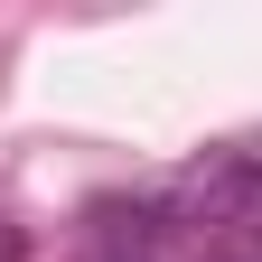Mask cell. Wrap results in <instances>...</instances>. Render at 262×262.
Returning <instances> with one entry per match:
<instances>
[{
    "instance_id": "obj_1",
    "label": "cell",
    "mask_w": 262,
    "mask_h": 262,
    "mask_svg": "<svg viewBox=\"0 0 262 262\" xmlns=\"http://www.w3.org/2000/svg\"><path fill=\"white\" fill-rule=\"evenodd\" d=\"M206 234L178 206V187H131V196H94L84 206V244L75 262H196Z\"/></svg>"
},
{
    "instance_id": "obj_2",
    "label": "cell",
    "mask_w": 262,
    "mask_h": 262,
    "mask_svg": "<svg viewBox=\"0 0 262 262\" xmlns=\"http://www.w3.org/2000/svg\"><path fill=\"white\" fill-rule=\"evenodd\" d=\"M0 262H28V234H19L10 215H0Z\"/></svg>"
}]
</instances>
